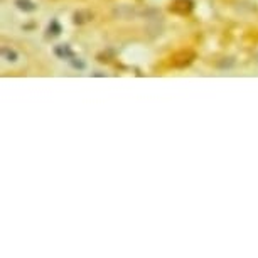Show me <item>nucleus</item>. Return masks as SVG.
Returning <instances> with one entry per match:
<instances>
[{
    "label": "nucleus",
    "mask_w": 258,
    "mask_h": 258,
    "mask_svg": "<svg viewBox=\"0 0 258 258\" xmlns=\"http://www.w3.org/2000/svg\"><path fill=\"white\" fill-rule=\"evenodd\" d=\"M194 57H196V52L194 51L182 49V51L174 52V54L169 57V64L172 68H186L194 61Z\"/></svg>",
    "instance_id": "obj_1"
},
{
    "label": "nucleus",
    "mask_w": 258,
    "mask_h": 258,
    "mask_svg": "<svg viewBox=\"0 0 258 258\" xmlns=\"http://www.w3.org/2000/svg\"><path fill=\"white\" fill-rule=\"evenodd\" d=\"M169 11L172 14H177V16H187L192 11V2L191 0H172Z\"/></svg>",
    "instance_id": "obj_2"
}]
</instances>
